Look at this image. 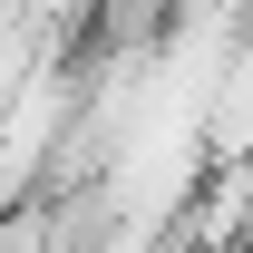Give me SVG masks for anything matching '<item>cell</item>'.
<instances>
[{"instance_id": "1", "label": "cell", "mask_w": 253, "mask_h": 253, "mask_svg": "<svg viewBox=\"0 0 253 253\" xmlns=\"http://www.w3.org/2000/svg\"><path fill=\"white\" fill-rule=\"evenodd\" d=\"M88 30H97V49H146V39L175 30V0H97Z\"/></svg>"}]
</instances>
